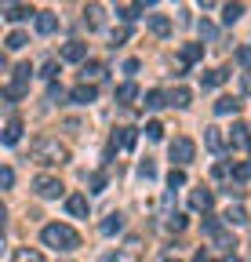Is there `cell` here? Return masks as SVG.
I'll return each instance as SVG.
<instances>
[{
	"instance_id": "6da1fadb",
	"label": "cell",
	"mask_w": 251,
	"mask_h": 262,
	"mask_svg": "<svg viewBox=\"0 0 251 262\" xmlns=\"http://www.w3.org/2000/svg\"><path fill=\"white\" fill-rule=\"evenodd\" d=\"M40 241L48 244V248H58V251H73V248H80V233L73 226H66V222H51V226H44L40 229Z\"/></svg>"
},
{
	"instance_id": "7a4b0ae2",
	"label": "cell",
	"mask_w": 251,
	"mask_h": 262,
	"mask_svg": "<svg viewBox=\"0 0 251 262\" xmlns=\"http://www.w3.org/2000/svg\"><path fill=\"white\" fill-rule=\"evenodd\" d=\"M33 160L44 164V168H55V164H66V160H70V149L62 146L58 139H37V146H33Z\"/></svg>"
},
{
	"instance_id": "3957f363",
	"label": "cell",
	"mask_w": 251,
	"mask_h": 262,
	"mask_svg": "<svg viewBox=\"0 0 251 262\" xmlns=\"http://www.w3.org/2000/svg\"><path fill=\"white\" fill-rule=\"evenodd\" d=\"M29 77H33V66H29V62L15 66V77H11V84L4 88V98H8V102H18V98L26 95V88H29Z\"/></svg>"
},
{
	"instance_id": "277c9868",
	"label": "cell",
	"mask_w": 251,
	"mask_h": 262,
	"mask_svg": "<svg viewBox=\"0 0 251 262\" xmlns=\"http://www.w3.org/2000/svg\"><path fill=\"white\" fill-rule=\"evenodd\" d=\"M168 153H171V160H175V164H190V160H193V153H197V146H193V139L178 135V139H171Z\"/></svg>"
},
{
	"instance_id": "5b68a950",
	"label": "cell",
	"mask_w": 251,
	"mask_h": 262,
	"mask_svg": "<svg viewBox=\"0 0 251 262\" xmlns=\"http://www.w3.org/2000/svg\"><path fill=\"white\" fill-rule=\"evenodd\" d=\"M33 193L40 196V201H55V196L62 193V182H58L55 175H40V179L33 182Z\"/></svg>"
},
{
	"instance_id": "8992f818",
	"label": "cell",
	"mask_w": 251,
	"mask_h": 262,
	"mask_svg": "<svg viewBox=\"0 0 251 262\" xmlns=\"http://www.w3.org/2000/svg\"><path fill=\"white\" fill-rule=\"evenodd\" d=\"M66 211H70L73 219H87V215H91L87 196H84V193H70V196H66Z\"/></svg>"
},
{
	"instance_id": "52a82bcc",
	"label": "cell",
	"mask_w": 251,
	"mask_h": 262,
	"mask_svg": "<svg viewBox=\"0 0 251 262\" xmlns=\"http://www.w3.org/2000/svg\"><path fill=\"white\" fill-rule=\"evenodd\" d=\"M211 204H215V193H211L208 186H197V189L190 193V208H193V211H208Z\"/></svg>"
},
{
	"instance_id": "ba28073f",
	"label": "cell",
	"mask_w": 251,
	"mask_h": 262,
	"mask_svg": "<svg viewBox=\"0 0 251 262\" xmlns=\"http://www.w3.org/2000/svg\"><path fill=\"white\" fill-rule=\"evenodd\" d=\"M146 26H149L153 37H168L171 33V18L168 15H146Z\"/></svg>"
},
{
	"instance_id": "9c48e42d",
	"label": "cell",
	"mask_w": 251,
	"mask_h": 262,
	"mask_svg": "<svg viewBox=\"0 0 251 262\" xmlns=\"http://www.w3.org/2000/svg\"><path fill=\"white\" fill-rule=\"evenodd\" d=\"M135 142H139V135H135V127H117V131H113V142H109V146H113V149H117V146H124V149H131Z\"/></svg>"
},
{
	"instance_id": "30bf717a",
	"label": "cell",
	"mask_w": 251,
	"mask_h": 262,
	"mask_svg": "<svg viewBox=\"0 0 251 262\" xmlns=\"http://www.w3.org/2000/svg\"><path fill=\"white\" fill-rule=\"evenodd\" d=\"M95 95H99V91H95V84H80V88H73V91H70V98H73L77 106H91V102H95Z\"/></svg>"
},
{
	"instance_id": "8fae6325",
	"label": "cell",
	"mask_w": 251,
	"mask_h": 262,
	"mask_svg": "<svg viewBox=\"0 0 251 262\" xmlns=\"http://www.w3.org/2000/svg\"><path fill=\"white\" fill-rule=\"evenodd\" d=\"M178 58H182V66L200 62V58H204V44H182V48H178Z\"/></svg>"
},
{
	"instance_id": "7c38bea8",
	"label": "cell",
	"mask_w": 251,
	"mask_h": 262,
	"mask_svg": "<svg viewBox=\"0 0 251 262\" xmlns=\"http://www.w3.org/2000/svg\"><path fill=\"white\" fill-rule=\"evenodd\" d=\"M215 113H218V117H230V113L237 117V113H240V98H233V95H222V98L215 102Z\"/></svg>"
},
{
	"instance_id": "4fadbf2b",
	"label": "cell",
	"mask_w": 251,
	"mask_h": 262,
	"mask_svg": "<svg viewBox=\"0 0 251 262\" xmlns=\"http://www.w3.org/2000/svg\"><path fill=\"white\" fill-rule=\"evenodd\" d=\"M84 55H87L84 40H70L66 48H62V58H66V62H84Z\"/></svg>"
},
{
	"instance_id": "5bb4252c",
	"label": "cell",
	"mask_w": 251,
	"mask_h": 262,
	"mask_svg": "<svg viewBox=\"0 0 251 262\" xmlns=\"http://www.w3.org/2000/svg\"><path fill=\"white\" fill-rule=\"evenodd\" d=\"M29 15H37L29 4H4V18H8V22H22V18H29Z\"/></svg>"
},
{
	"instance_id": "9a60e30c",
	"label": "cell",
	"mask_w": 251,
	"mask_h": 262,
	"mask_svg": "<svg viewBox=\"0 0 251 262\" xmlns=\"http://www.w3.org/2000/svg\"><path fill=\"white\" fill-rule=\"evenodd\" d=\"M204 146H208L211 153H222V146H226L222 131H218V127H204Z\"/></svg>"
},
{
	"instance_id": "2e32d148",
	"label": "cell",
	"mask_w": 251,
	"mask_h": 262,
	"mask_svg": "<svg viewBox=\"0 0 251 262\" xmlns=\"http://www.w3.org/2000/svg\"><path fill=\"white\" fill-rule=\"evenodd\" d=\"M18 139H22V120H18V117H8V124H4V142L15 146Z\"/></svg>"
},
{
	"instance_id": "e0dca14e",
	"label": "cell",
	"mask_w": 251,
	"mask_h": 262,
	"mask_svg": "<svg viewBox=\"0 0 251 262\" xmlns=\"http://www.w3.org/2000/svg\"><path fill=\"white\" fill-rule=\"evenodd\" d=\"M226 70H208V73H200V84L204 88H218V84H226Z\"/></svg>"
},
{
	"instance_id": "ac0fdd59",
	"label": "cell",
	"mask_w": 251,
	"mask_h": 262,
	"mask_svg": "<svg viewBox=\"0 0 251 262\" xmlns=\"http://www.w3.org/2000/svg\"><path fill=\"white\" fill-rule=\"evenodd\" d=\"M11 262H44V255H40L37 248H15Z\"/></svg>"
},
{
	"instance_id": "d6986e66",
	"label": "cell",
	"mask_w": 251,
	"mask_h": 262,
	"mask_svg": "<svg viewBox=\"0 0 251 262\" xmlns=\"http://www.w3.org/2000/svg\"><path fill=\"white\" fill-rule=\"evenodd\" d=\"M37 29L48 37V33H55V29H58V18H55L51 11H40V15H37Z\"/></svg>"
},
{
	"instance_id": "ffe728a7",
	"label": "cell",
	"mask_w": 251,
	"mask_h": 262,
	"mask_svg": "<svg viewBox=\"0 0 251 262\" xmlns=\"http://www.w3.org/2000/svg\"><path fill=\"white\" fill-rule=\"evenodd\" d=\"M124 229V215H109L106 222H102V237H117Z\"/></svg>"
},
{
	"instance_id": "44dd1931",
	"label": "cell",
	"mask_w": 251,
	"mask_h": 262,
	"mask_svg": "<svg viewBox=\"0 0 251 262\" xmlns=\"http://www.w3.org/2000/svg\"><path fill=\"white\" fill-rule=\"evenodd\" d=\"M80 73H84V84H87V80L106 77V66H102V62H84V70H80Z\"/></svg>"
},
{
	"instance_id": "7402d4cb",
	"label": "cell",
	"mask_w": 251,
	"mask_h": 262,
	"mask_svg": "<svg viewBox=\"0 0 251 262\" xmlns=\"http://www.w3.org/2000/svg\"><path fill=\"white\" fill-rule=\"evenodd\" d=\"M135 98H139V88H135L131 80L117 88V102H124V106H128V102H135Z\"/></svg>"
},
{
	"instance_id": "603a6c76",
	"label": "cell",
	"mask_w": 251,
	"mask_h": 262,
	"mask_svg": "<svg viewBox=\"0 0 251 262\" xmlns=\"http://www.w3.org/2000/svg\"><path fill=\"white\" fill-rule=\"evenodd\" d=\"M139 11H146V4H120V8H117V15H120L124 22H131V18H139Z\"/></svg>"
},
{
	"instance_id": "cb8c5ba5",
	"label": "cell",
	"mask_w": 251,
	"mask_h": 262,
	"mask_svg": "<svg viewBox=\"0 0 251 262\" xmlns=\"http://www.w3.org/2000/svg\"><path fill=\"white\" fill-rule=\"evenodd\" d=\"M26 44H29V37H26V33H22V29H15V33H11V37L4 40V48H8V51H18V48H26Z\"/></svg>"
},
{
	"instance_id": "d4e9b609",
	"label": "cell",
	"mask_w": 251,
	"mask_h": 262,
	"mask_svg": "<svg viewBox=\"0 0 251 262\" xmlns=\"http://www.w3.org/2000/svg\"><path fill=\"white\" fill-rule=\"evenodd\" d=\"M240 15H244V4H226V8H222V22H226V26H233Z\"/></svg>"
},
{
	"instance_id": "484cf974",
	"label": "cell",
	"mask_w": 251,
	"mask_h": 262,
	"mask_svg": "<svg viewBox=\"0 0 251 262\" xmlns=\"http://www.w3.org/2000/svg\"><path fill=\"white\" fill-rule=\"evenodd\" d=\"M226 222H230V226H244V222H247V211L237 204V208H230V211H226Z\"/></svg>"
},
{
	"instance_id": "4316f807",
	"label": "cell",
	"mask_w": 251,
	"mask_h": 262,
	"mask_svg": "<svg viewBox=\"0 0 251 262\" xmlns=\"http://www.w3.org/2000/svg\"><path fill=\"white\" fill-rule=\"evenodd\" d=\"M230 142H233V146H244V142H247V127H244V124H233V131H230Z\"/></svg>"
},
{
	"instance_id": "83f0119b",
	"label": "cell",
	"mask_w": 251,
	"mask_h": 262,
	"mask_svg": "<svg viewBox=\"0 0 251 262\" xmlns=\"http://www.w3.org/2000/svg\"><path fill=\"white\" fill-rule=\"evenodd\" d=\"M190 98H193L190 91H186V88H178V91L171 95V106H178V110H186V106H190Z\"/></svg>"
},
{
	"instance_id": "f1b7e54d",
	"label": "cell",
	"mask_w": 251,
	"mask_h": 262,
	"mask_svg": "<svg viewBox=\"0 0 251 262\" xmlns=\"http://www.w3.org/2000/svg\"><path fill=\"white\" fill-rule=\"evenodd\" d=\"M146 106H149V110H161V106H168V102H164V91H149V95H146Z\"/></svg>"
},
{
	"instance_id": "f546056e",
	"label": "cell",
	"mask_w": 251,
	"mask_h": 262,
	"mask_svg": "<svg viewBox=\"0 0 251 262\" xmlns=\"http://www.w3.org/2000/svg\"><path fill=\"white\" fill-rule=\"evenodd\" d=\"M204 233H211V237H218V233H222V222H218L215 215H208V219H204Z\"/></svg>"
},
{
	"instance_id": "4dcf8cb0",
	"label": "cell",
	"mask_w": 251,
	"mask_h": 262,
	"mask_svg": "<svg viewBox=\"0 0 251 262\" xmlns=\"http://www.w3.org/2000/svg\"><path fill=\"white\" fill-rule=\"evenodd\" d=\"M139 175H142V179H156V164H153L149 157H146V160L139 164Z\"/></svg>"
},
{
	"instance_id": "1f68e13d",
	"label": "cell",
	"mask_w": 251,
	"mask_h": 262,
	"mask_svg": "<svg viewBox=\"0 0 251 262\" xmlns=\"http://www.w3.org/2000/svg\"><path fill=\"white\" fill-rule=\"evenodd\" d=\"M146 135H149L153 142H161V139H164V127L156 124V120H149V124H146Z\"/></svg>"
},
{
	"instance_id": "d6a6232c",
	"label": "cell",
	"mask_w": 251,
	"mask_h": 262,
	"mask_svg": "<svg viewBox=\"0 0 251 262\" xmlns=\"http://www.w3.org/2000/svg\"><path fill=\"white\" fill-rule=\"evenodd\" d=\"M168 186L175 189V186H186V171L182 168H171V175H168Z\"/></svg>"
},
{
	"instance_id": "836d02e7",
	"label": "cell",
	"mask_w": 251,
	"mask_h": 262,
	"mask_svg": "<svg viewBox=\"0 0 251 262\" xmlns=\"http://www.w3.org/2000/svg\"><path fill=\"white\" fill-rule=\"evenodd\" d=\"M87 182H91V193H102V189H106V175H102V171H95Z\"/></svg>"
},
{
	"instance_id": "e575fe53",
	"label": "cell",
	"mask_w": 251,
	"mask_h": 262,
	"mask_svg": "<svg viewBox=\"0 0 251 262\" xmlns=\"http://www.w3.org/2000/svg\"><path fill=\"white\" fill-rule=\"evenodd\" d=\"M109 262H139V255H135V248H128V251H120V255H113Z\"/></svg>"
},
{
	"instance_id": "d590c367",
	"label": "cell",
	"mask_w": 251,
	"mask_h": 262,
	"mask_svg": "<svg viewBox=\"0 0 251 262\" xmlns=\"http://www.w3.org/2000/svg\"><path fill=\"white\" fill-rule=\"evenodd\" d=\"M84 15L91 18V26H99V22H102V8H99V4H91V8H87Z\"/></svg>"
},
{
	"instance_id": "8d00e7d4",
	"label": "cell",
	"mask_w": 251,
	"mask_h": 262,
	"mask_svg": "<svg viewBox=\"0 0 251 262\" xmlns=\"http://www.w3.org/2000/svg\"><path fill=\"white\" fill-rule=\"evenodd\" d=\"M0 182H4V189H11V186H15V171L4 168V171H0Z\"/></svg>"
},
{
	"instance_id": "74e56055",
	"label": "cell",
	"mask_w": 251,
	"mask_h": 262,
	"mask_svg": "<svg viewBox=\"0 0 251 262\" xmlns=\"http://www.w3.org/2000/svg\"><path fill=\"white\" fill-rule=\"evenodd\" d=\"M168 229H175V233H178V229H186V219H182V215H171V219H168Z\"/></svg>"
},
{
	"instance_id": "f35d334b",
	"label": "cell",
	"mask_w": 251,
	"mask_h": 262,
	"mask_svg": "<svg viewBox=\"0 0 251 262\" xmlns=\"http://www.w3.org/2000/svg\"><path fill=\"white\" fill-rule=\"evenodd\" d=\"M124 73L135 77V73H139V58H128V62H124Z\"/></svg>"
},
{
	"instance_id": "ab89813d",
	"label": "cell",
	"mask_w": 251,
	"mask_h": 262,
	"mask_svg": "<svg viewBox=\"0 0 251 262\" xmlns=\"http://www.w3.org/2000/svg\"><path fill=\"white\" fill-rule=\"evenodd\" d=\"M237 62H240V66H251V48H240V51H237Z\"/></svg>"
},
{
	"instance_id": "60d3db41",
	"label": "cell",
	"mask_w": 251,
	"mask_h": 262,
	"mask_svg": "<svg viewBox=\"0 0 251 262\" xmlns=\"http://www.w3.org/2000/svg\"><path fill=\"white\" fill-rule=\"evenodd\" d=\"M233 175H237V179H247V175H251V164H237Z\"/></svg>"
},
{
	"instance_id": "b9f144b4",
	"label": "cell",
	"mask_w": 251,
	"mask_h": 262,
	"mask_svg": "<svg viewBox=\"0 0 251 262\" xmlns=\"http://www.w3.org/2000/svg\"><path fill=\"white\" fill-rule=\"evenodd\" d=\"M55 73H58V62H48V66H44V77L55 80Z\"/></svg>"
},
{
	"instance_id": "7bdbcfd3",
	"label": "cell",
	"mask_w": 251,
	"mask_h": 262,
	"mask_svg": "<svg viewBox=\"0 0 251 262\" xmlns=\"http://www.w3.org/2000/svg\"><path fill=\"white\" fill-rule=\"evenodd\" d=\"M62 95H66V91H62V88H55V84H51V91H48V98H51V102H62Z\"/></svg>"
},
{
	"instance_id": "ee69618b",
	"label": "cell",
	"mask_w": 251,
	"mask_h": 262,
	"mask_svg": "<svg viewBox=\"0 0 251 262\" xmlns=\"http://www.w3.org/2000/svg\"><path fill=\"white\" fill-rule=\"evenodd\" d=\"M200 33H204V37L211 40V37H215V26H211V22H200Z\"/></svg>"
},
{
	"instance_id": "f6af8a7d",
	"label": "cell",
	"mask_w": 251,
	"mask_h": 262,
	"mask_svg": "<svg viewBox=\"0 0 251 262\" xmlns=\"http://www.w3.org/2000/svg\"><path fill=\"white\" fill-rule=\"evenodd\" d=\"M244 91H251V73H247V77H244Z\"/></svg>"
},
{
	"instance_id": "bcb514c9",
	"label": "cell",
	"mask_w": 251,
	"mask_h": 262,
	"mask_svg": "<svg viewBox=\"0 0 251 262\" xmlns=\"http://www.w3.org/2000/svg\"><path fill=\"white\" fill-rule=\"evenodd\" d=\"M161 262H178V258H171V255H168V258H161Z\"/></svg>"
},
{
	"instance_id": "7dc6e473",
	"label": "cell",
	"mask_w": 251,
	"mask_h": 262,
	"mask_svg": "<svg viewBox=\"0 0 251 262\" xmlns=\"http://www.w3.org/2000/svg\"><path fill=\"white\" fill-rule=\"evenodd\" d=\"M226 262H237V258H226Z\"/></svg>"
}]
</instances>
